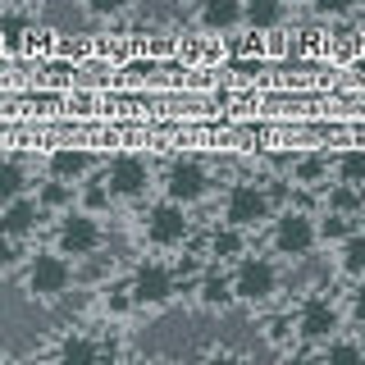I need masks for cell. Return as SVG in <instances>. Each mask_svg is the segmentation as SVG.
<instances>
[{
    "label": "cell",
    "instance_id": "cell-23",
    "mask_svg": "<svg viewBox=\"0 0 365 365\" xmlns=\"http://www.w3.org/2000/svg\"><path fill=\"white\" fill-rule=\"evenodd\" d=\"M356 210H361V192H351V187H338V182H334V192H329V215H342V220H356Z\"/></svg>",
    "mask_w": 365,
    "mask_h": 365
},
{
    "label": "cell",
    "instance_id": "cell-8",
    "mask_svg": "<svg viewBox=\"0 0 365 365\" xmlns=\"http://www.w3.org/2000/svg\"><path fill=\"white\" fill-rule=\"evenodd\" d=\"M342 334V311L334 297L311 292L302 306H297V338L302 342H329Z\"/></svg>",
    "mask_w": 365,
    "mask_h": 365
},
{
    "label": "cell",
    "instance_id": "cell-27",
    "mask_svg": "<svg viewBox=\"0 0 365 365\" xmlns=\"http://www.w3.org/2000/svg\"><path fill=\"white\" fill-rule=\"evenodd\" d=\"M205 365H242V361H237V356H228V351H224V356H210Z\"/></svg>",
    "mask_w": 365,
    "mask_h": 365
},
{
    "label": "cell",
    "instance_id": "cell-3",
    "mask_svg": "<svg viewBox=\"0 0 365 365\" xmlns=\"http://www.w3.org/2000/svg\"><path fill=\"white\" fill-rule=\"evenodd\" d=\"M101 242H106V224H101L91 210H64L60 215V228H55V256L83 260V256H96Z\"/></svg>",
    "mask_w": 365,
    "mask_h": 365
},
{
    "label": "cell",
    "instance_id": "cell-19",
    "mask_svg": "<svg viewBox=\"0 0 365 365\" xmlns=\"http://www.w3.org/2000/svg\"><path fill=\"white\" fill-rule=\"evenodd\" d=\"M334 182H338V187L361 192V182H365V155L361 151H342L334 160Z\"/></svg>",
    "mask_w": 365,
    "mask_h": 365
},
{
    "label": "cell",
    "instance_id": "cell-7",
    "mask_svg": "<svg viewBox=\"0 0 365 365\" xmlns=\"http://www.w3.org/2000/svg\"><path fill=\"white\" fill-rule=\"evenodd\" d=\"M269 242H274V251H279V256H288V260L311 256V251L319 247V237H315V215H306V210H283V215H274Z\"/></svg>",
    "mask_w": 365,
    "mask_h": 365
},
{
    "label": "cell",
    "instance_id": "cell-1",
    "mask_svg": "<svg viewBox=\"0 0 365 365\" xmlns=\"http://www.w3.org/2000/svg\"><path fill=\"white\" fill-rule=\"evenodd\" d=\"M228 292H233V302H247V306L274 302V292H279V265L269 256H237V269L228 274Z\"/></svg>",
    "mask_w": 365,
    "mask_h": 365
},
{
    "label": "cell",
    "instance_id": "cell-12",
    "mask_svg": "<svg viewBox=\"0 0 365 365\" xmlns=\"http://www.w3.org/2000/svg\"><path fill=\"white\" fill-rule=\"evenodd\" d=\"M87 169H91V155L78 151V146H60V151L46 155V178L60 182V187H73L78 178H87Z\"/></svg>",
    "mask_w": 365,
    "mask_h": 365
},
{
    "label": "cell",
    "instance_id": "cell-17",
    "mask_svg": "<svg viewBox=\"0 0 365 365\" xmlns=\"http://www.w3.org/2000/svg\"><path fill=\"white\" fill-rule=\"evenodd\" d=\"M338 269H342L347 283H356L365 274V233H351V237L338 242Z\"/></svg>",
    "mask_w": 365,
    "mask_h": 365
},
{
    "label": "cell",
    "instance_id": "cell-18",
    "mask_svg": "<svg viewBox=\"0 0 365 365\" xmlns=\"http://www.w3.org/2000/svg\"><path fill=\"white\" fill-rule=\"evenodd\" d=\"M319 365H365V351H361V342L351 338V334H338V338L324 342Z\"/></svg>",
    "mask_w": 365,
    "mask_h": 365
},
{
    "label": "cell",
    "instance_id": "cell-9",
    "mask_svg": "<svg viewBox=\"0 0 365 365\" xmlns=\"http://www.w3.org/2000/svg\"><path fill=\"white\" fill-rule=\"evenodd\" d=\"M165 201L178 205V210H187V205H197L205 192H210V174H205L201 160H174V165L165 169Z\"/></svg>",
    "mask_w": 365,
    "mask_h": 365
},
{
    "label": "cell",
    "instance_id": "cell-13",
    "mask_svg": "<svg viewBox=\"0 0 365 365\" xmlns=\"http://www.w3.org/2000/svg\"><path fill=\"white\" fill-rule=\"evenodd\" d=\"M197 23L205 32H233L242 28V0H201Z\"/></svg>",
    "mask_w": 365,
    "mask_h": 365
},
{
    "label": "cell",
    "instance_id": "cell-24",
    "mask_svg": "<svg viewBox=\"0 0 365 365\" xmlns=\"http://www.w3.org/2000/svg\"><path fill=\"white\" fill-rule=\"evenodd\" d=\"M210 256H220V260L242 256V233H233V228H215V233H210Z\"/></svg>",
    "mask_w": 365,
    "mask_h": 365
},
{
    "label": "cell",
    "instance_id": "cell-14",
    "mask_svg": "<svg viewBox=\"0 0 365 365\" xmlns=\"http://www.w3.org/2000/svg\"><path fill=\"white\" fill-rule=\"evenodd\" d=\"M101 356H106V347L91 334H68L55 351V365H101Z\"/></svg>",
    "mask_w": 365,
    "mask_h": 365
},
{
    "label": "cell",
    "instance_id": "cell-6",
    "mask_svg": "<svg viewBox=\"0 0 365 365\" xmlns=\"http://www.w3.org/2000/svg\"><path fill=\"white\" fill-rule=\"evenodd\" d=\"M146 187H151V165L142 155H114L101 174V192L110 201H137L146 197Z\"/></svg>",
    "mask_w": 365,
    "mask_h": 365
},
{
    "label": "cell",
    "instance_id": "cell-26",
    "mask_svg": "<svg viewBox=\"0 0 365 365\" xmlns=\"http://www.w3.org/2000/svg\"><path fill=\"white\" fill-rule=\"evenodd\" d=\"M14 260H19V242H5V237H0V269H14Z\"/></svg>",
    "mask_w": 365,
    "mask_h": 365
},
{
    "label": "cell",
    "instance_id": "cell-22",
    "mask_svg": "<svg viewBox=\"0 0 365 365\" xmlns=\"http://www.w3.org/2000/svg\"><path fill=\"white\" fill-rule=\"evenodd\" d=\"M361 233L356 220H342V215H324V220H315V237H324V242H342V237Z\"/></svg>",
    "mask_w": 365,
    "mask_h": 365
},
{
    "label": "cell",
    "instance_id": "cell-20",
    "mask_svg": "<svg viewBox=\"0 0 365 365\" xmlns=\"http://www.w3.org/2000/svg\"><path fill=\"white\" fill-rule=\"evenodd\" d=\"M197 302L205 306V311H224V306L233 302V292H228V279H224V274H205V279L197 283Z\"/></svg>",
    "mask_w": 365,
    "mask_h": 365
},
{
    "label": "cell",
    "instance_id": "cell-11",
    "mask_svg": "<svg viewBox=\"0 0 365 365\" xmlns=\"http://www.w3.org/2000/svg\"><path fill=\"white\" fill-rule=\"evenodd\" d=\"M41 220H46V210L37 205V197H19L0 210V237H5V242H19V237L37 233Z\"/></svg>",
    "mask_w": 365,
    "mask_h": 365
},
{
    "label": "cell",
    "instance_id": "cell-4",
    "mask_svg": "<svg viewBox=\"0 0 365 365\" xmlns=\"http://www.w3.org/2000/svg\"><path fill=\"white\" fill-rule=\"evenodd\" d=\"M123 292H128V302L137 311H160V306L174 302L178 283H174V269H169L165 260H142V265L133 269V279H128Z\"/></svg>",
    "mask_w": 365,
    "mask_h": 365
},
{
    "label": "cell",
    "instance_id": "cell-16",
    "mask_svg": "<svg viewBox=\"0 0 365 365\" xmlns=\"http://www.w3.org/2000/svg\"><path fill=\"white\" fill-rule=\"evenodd\" d=\"M28 187H32V178H28V169L19 165V160H0V210H5L9 201H19V197H28Z\"/></svg>",
    "mask_w": 365,
    "mask_h": 365
},
{
    "label": "cell",
    "instance_id": "cell-21",
    "mask_svg": "<svg viewBox=\"0 0 365 365\" xmlns=\"http://www.w3.org/2000/svg\"><path fill=\"white\" fill-rule=\"evenodd\" d=\"M28 28H32V19L23 14V9H0V41L5 46H23Z\"/></svg>",
    "mask_w": 365,
    "mask_h": 365
},
{
    "label": "cell",
    "instance_id": "cell-5",
    "mask_svg": "<svg viewBox=\"0 0 365 365\" xmlns=\"http://www.w3.org/2000/svg\"><path fill=\"white\" fill-rule=\"evenodd\" d=\"M269 192L260 187V182H233V187L224 192V228H233V233H247V228H260L269 220Z\"/></svg>",
    "mask_w": 365,
    "mask_h": 365
},
{
    "label": "cell",
    "instance_id": "cell-2",
    "mask_svg": "<svg viewBox=\"0 0 365 365\" xmlns=\"http://www.w3.org/2000/svg\"><path fill=\"white\" fill-rule=\"evenodd\" d=\"M23 288H28L32 302H60L73 288V260L55 256V251H37L23 269Z\"/></svg>",
    "mask_w": 365,
    "mask_h": 365
},
{
    "label": "cell",
    "instance_id": "cell-15",
    "mask_svg": "<svg viewBox=\"0 0 365 365\" xmlns=\"http://www.w3.org/2000/svg\"><path fill=\"white\" fill-rule=\"evenodd\" d=\"M283 19H288V5H279V0H256V5H242V23H247L251 32H274Z\"/></svg>",
    "mask_w": 365,
    "mask_h": 365
},
{
    "label": "cell",
    "instance_id": "cell-25",
    "mask_svg": "<svg viewBox=\"0 0 365 365\" xmlns=\"http://www.w3.org/2000/svg\"><path fill=\"white\" fill-rule=\"evenodd\" d=\"M292 178H297V182H306V187H315V182H324V178H329V160H319V155L297 160V165H292Z\"/></svg>",
    "mask_w": 365,
    "mask_h": 365
},
{
    "label": "cell",
    "instance_id": "cell-10",
    "mask_svg": "<svg viewBox=\"0 0 365 365\" xmlns=\"http://www.w3.org/2000/svg\"><path fill=\"white\" fill-rule=\"evenodd\" d=\"M142 233H146V242H151V247H160V251H174V247L187 242L192 220H187V210H178V205L155 201L151 210L142 215Z\"/></svg>",
    "mask_w": 365,
    "mask_h": 365
}]
</instances>
